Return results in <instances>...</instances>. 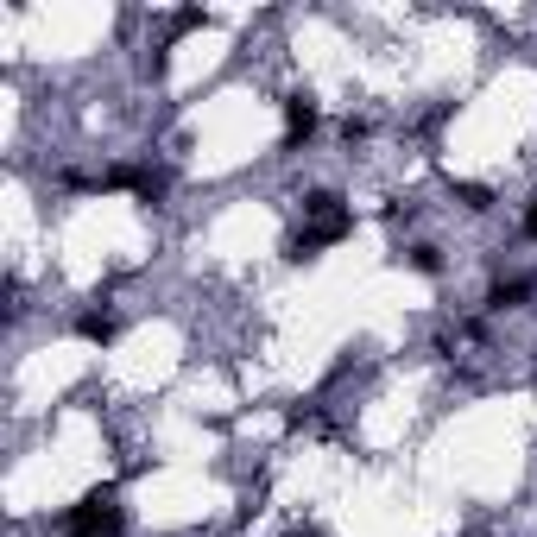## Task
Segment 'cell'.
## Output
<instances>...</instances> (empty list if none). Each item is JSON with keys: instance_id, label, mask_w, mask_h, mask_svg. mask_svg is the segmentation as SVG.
I'll list each match as a JSON object with an SVG mask.
<instances>
[{"instance_id": "obj_6", "label": "cell", "mask_w": 537, "mask_h": 537, "mask_svg": "<svg viewBox=\"0 0 537 537\" xmlns=\"http://www.w3.org/2000/svg\"><path fill=\"white\" fill-rule=\"evenodd\" d=\"M411 272H443V260H436V247H411Z\"/></svg>"}, {"instance_id": "obj_7", "label": "cell", "mask_w": 537, "mask_h": 537, "mask_svg": "<svg viewBox=\"0 0 537 537\" xmlns=\"http://www.w3.org/2000/svg\"><path fill=\"white\" fill-rule=\"evenodd\" d=\"M462 203H468V209H487V203H493V196H487L481 184H462Z\"/></svg>"}, {"instance_id": "obj_2", "label": "cell", "mask_w": 537, "mask_h": 537, "mask_svg": "<svg viewBox=\"0 0 537 537\" xmlns=\"http://www.w3.org/2000/svg\"><path fill=\"white\" fill-rule=\"evenodd\" d=\"M70 537H121V506H114L108 493H89V500L70 512Z\"/></svg>"}, {"instance_id": "obj_4", "label": "cell", "mask_w": 537, "mask_h": 537, "mask_svg": "<svg viewBox=\"0 0 537 537\" xmlns=\"http://www.w3.org/2000/svg\"><path fill=\"white\" fill-rule=\"evenodd\" d=\"M76 329H83L89 342H108V335H114V316H108V310H89V316H83V323H76Z\"/></svg>"}, {"instance_id": "obj_3", "label": "cell", "mask_w": 537, "mask_h": 537, "mask_svg": "<svg viewBox=\"0 0 537 537\" xmlns=\"http://www.w3.org/2000/svg\"><path fill=\"white\" fill-rule=\"evenodd\" d=\"M310 133H316V102L310 95H291L285 102V139L297 146V139H310Z\"/></svg>"}, {"instance_id": "obj_8", "label": "cell", "mask_w": 537, "mask_h": 537, "mask_svg": "<svg viewBox=\"0 0 537 537\" xmlns=\"http://www.w3.org/2000/svg\"><path fill=\"white\" fill-rule=\"evenodd\" d=\"M525 234H537V196H531V209H525Z\"/></svg>"}, {"instance_id": "obj_5", "label": "cell", "mask_w": 537, "mask_h": 537, "mask_svg": "<svg viewBox=\"0 0 537 537\" xmlns=\"http://www.w3.org/2000/svg\"><path fill=\"white\" fill-rule=\"evenodd\" d=\"M531 285H525V278H512V285H500V291H493V304H500V310H512V304H519V297H525Z\"/></svg>"}, {"instance_id": "obj_1", "label": "cell", "mask_w": 537, "mask_h": 537, "mask_svg": "<svg viewBox=\"0 0 537 537\" xmlns=\"http://www.w3.org/2000/svg\"><path fill=\"white\" fill-rule=\"evenodd\" d=\"M354 228V215L335 203V196H310V228L291 241V260H316V247H329V241H342V234Z\"/></svg>"}]
</instances>
